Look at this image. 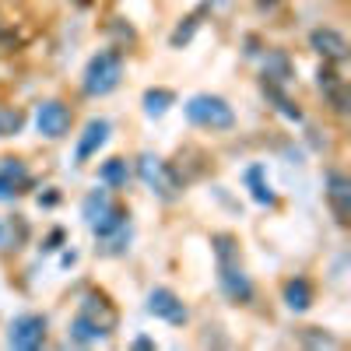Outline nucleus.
<instances>
[{"instance_id":"2","label":"nucleus","mask_w":351,"mask_h":351,"mask_svg":"<svg viewBox=\"0 0 351 351\" xmlns=\"http://www.w3.org/2000/svg\"><path fill=\"white\" fill-rule=\"evenodd\" d=\"M215 253H218V281H221V291L232 299V302H250L253 299V285L239 263V250H236V239L232 236H215Z\"/></svg>"},{"instance_id":"1","label":"nucleus","mask_w":351,"mask_h":351,"mask_svg":"<svg viewBox=\"0 0 351 351\" xmlns=\"http://www.w3.org/2000/svg\"><path fill=\"white\" fill-rule=\"evenodd\" d=\"M116 330V309L109 306L106 295H84L77 316H74V324H71V337L77 344H95L102 337H109Z\"/></svg>"},{"instance_id":"10","label":"nucleus","mask_w":351,"mask_h":351,"mask_svg":"<svg viewBox=\"0 0 351 351\" xmlns=\"http://www.w3.org/2000/svg\"><path fill=\"white\" fill-rule=\"evenodd\" d=\"M309 46L330 64H344L348 60V39L341 32H334V28H316V32L309 36Z\"/></svg>"},{"instance_id":"13","label":"nucleus","mask_w":351,"mask_h":351,"mask_svg":"<svg viewBox=\"0 0 351 351\" xmlns=\"http://www.w3.org/2000/svg\"><path fill=\"white\" fill-rule=\"evenodd\" d=\"M285 306H288L291 313H306V309L313 306V288H309L306 278H291V281L285 285Z\"/></svg>"},{"instance_id":"14","label":"nucleus","mask_w":351,"mask_h":351,"mask_svg":"<svg viewBox=\"0 0 351 351\" xmlns=\"http://www.w3.org/2000/svg\"><path fill=\"white\" fill-rule=\"evenodd\" d=\"M172 102H176V95L169 88H148V92H144V112L148 116H165Z\"/></svg>"},{"instance_id":"21","label":"nucleus","mask_w":351,"mask_h":351,"mask_svg":"<svg viewBox=\"0 0 351 351\" xmlns=\"http://www.w3.org/2000/svg\"><path fill=\"white\" fill-rule=\"evenodd\" d=\"M0 243H4V221H0Z\"/></svg>"},{"instance_id":"15","label":"nucleus","mask_w":351,"mask_h":351,"mask_svg":"<svg viewBox=\"0 0 351 351\" xmlns=\"http://www.w3.org/2000/svg\"><path fill=\"white\" fill-rule=\"evenodd\" d=\"M246 183H250L256 204H274V190H271L267 180H263V169H260V165H253V169L246 172Z\"/></svg>"},{"instance_id":"4","label":"nucleus","mask_w":351,"mask_h":351,"mask_svg":"<svg viewBox=\"0 0 351 351\" xmlns=\"http://www.w3.org/2000/svg\"><path fill=\"white\" fill-rule=\"evenodd\" d=\"M186 120L208 130H232L236 127V112L221 95H193L186 102Z\"/></svg>"},{"instance_id":"11","label":"nucleus","mask_w":351,"mask_h":351,"mask_svg":"<svg viewBox=\"0 0 351 351\" xmlns=\"http://www.w3.org/2000/svg\"><path fill=\"white\" fill-rule=\"evenodd\" d=\"M109 120H92L84 127V134H81V141H77V152H74V162L81 165V162H88L92 155H99V148L109 141Z\"/></svg>"},{"instance_id":"17","label":"nucleus","mask_w":351,"mask_h":351,"mask_svg":"<svg viewBox=\"0 0 351 351\" xmlns=\"http://www.w3.org/2000/svg\"><path fill=\"white\" fill-rule=\"evenodd\" d=\"M109 208V197H106V190H95V193H88V200H84V221L92 225L102 211Z\"/></svg>"},{"instance_id":"19","label":"nucleus","mask_w":351,"mask_h":351,"mask_svg":"<svg viewBox=\"0 0 351 351\" xmlns=\"http://www.w3.org/2000/svg\"><path fill=\"white\" fill-rule=\"evenodd\" d=\"M134 348H141V351H144V348H155V341H148V337H137V344H134Z\"/></svg>"},{"instance_id":"9","label":"nucleus","mask_w":351,"mask_h":351,"mask_svg":"<svg viewBox=\"0 0 351 351\" xmlns=\"http://www.w3.org/2000/svg\"><path fill=\"white\" fill-rule=\"evenodd\" d=\"M28 186H32V176H28V169L18 162V158H0V197L11 200L18 193H25Z\"/></svg>"},{"instance_id":"16","label":"nucleus","mask_w":351,"mask_h":351,"mask_svg":"<svg viewBox=\"0 0 351 351\" xmlns=\"http://www.w3.org/2000/svg\"><path fill=\"white\" fill-rule=\"evenodd\" d=\"M127 176H130V172H127V162H123V158H109V162L99 169V180H102L106 186H112V190H116V186H127Z\"/></svg>"},{"instance_id":"6","label":"nucleus","mask_w":351,"mask_h":351,"mask_svg":"<svg viewBox=\"0 0 351 351\" xmlns=\"http://www.w3.org/2000/svg\"><path fill=\"white\" fill-rule=\"evenodd\" d=\"M43 341H46V319L36 313L18 316L8 330V344L18 351H36V348H43Z\"/></svg>"},{"instance_id":"5","label":"nucleus","mask_w":351,"mask_h":351,"mask_svg":"<svg viewBox=\"0 0 351 351\" xmlns=\"http://www.w3.org/2000/svg\"><path fill=\"white\" fill-rule=\"evenodd\" d=\"M137 172H141L144 186H148L152 193H158L162 200H172L176 193L183 190V183H180V176H176V169H172L169 162H162L158 155H141V158H137Z\"/></svg>"},{"instance_id":"18","label":"nucleus","mask_w":351,"mask_h":351,"mask_svg":"<svg viewBox=\"0 0 351 351\" xmlns=\"http://www.w3.org/2000/svg\"><path fill=\"white\" fill-rule=\"evenodd\" d=\"M21 123H25V116H21L18 109H0V137L18 134V130H21Z\"/></svg>"},{"instance_id":"20","label":"nucleus","mask_w":351,"mask_h":351,"mask_svg":"<svg viewBox=\"0 0 351 351\" xmlns=\"http://www.w3.org/2000/svg\"><path fill=\"white\" fill-rule=\"evenodd\" d=\"M256 4H260V8H274V4H278V0H256Z\"/></svg>"},{"instance_id":"12","label":"nucleus","mask_w":351,"mask_h":351,"mask_svg":"<svg viewBox=\"0 0 351 351\" xmlns=\"http://www.w3.org/2000/svg\"><path fill=\"white\" fill-rule=\"evenodd\" d=\"M327 200H330L337 221L348 225V218H351V183H348L344 172H330V180H327Z\"/></svg>"},{"instance_id":"3","label":"nucleus","mask_w":351,"mask_h":351,"mask_svg":"<svg viewBox=\"0 0 351 351\" xmlns=\"http://www.w3.org/2000/svg\"><path fill=\"white\" fill-rule=\"evenodd\" d=\"M120 77H123V56L116 49H102L88 60L81 88H84V95H109L120 84Z\"/></svg>"},{"instance_id":"8","label":"nucleus","mask_w":351,"mask_h":351,"mask_svg":"<svg viewBox=\"0 0 351 351\" xmlns=\"http://www.w3.org/2000/svg\"><path fill=\"white\" fill-rule=\"evenodd\" d=\"M148 313L165 319V324H186V306L180 302L172 288H155L148 295Z\"/></svg>"},{"instance_id":"7","label":"nucleus","mask_w":351,"mask_h":351,"mask_svg":"<svg viewBox=\"0 0 351 351\" xmlns=\"http://www.w3.org/2000/svg\"><path fill=\"white\" fill-rule=\"evenodd\" d=\"M36 127H39V134L43 137H49V141H60L67 130H71V109L64 106V102H43L39 106V112H36Z\"/></svg>"}]
</instances>
